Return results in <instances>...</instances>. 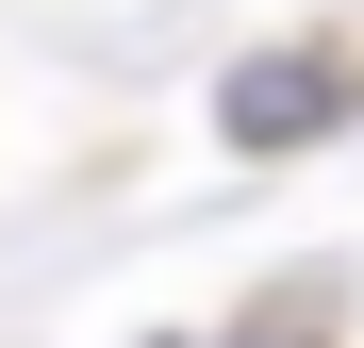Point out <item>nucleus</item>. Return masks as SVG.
Segmentation results:
<instances>
[{
  "mask_svg": "<svg viewBox=\"0 0 364 348\" xmlns=\"http://www.w3.org/2000/svg\"><path fill=\"white\" fill-rule=\"evenodd\" d=\"M348 116V67L331 50H249V67L215 83V133L232 149H298V133H331Z\"/></svg>",
  "mask_w": 364,
  "mask_h": 348,
  "instance_id": "1",
  "label": "nucleus"
},
{
  "mask_svg": "<svg viewBox=\"0 0 364 348\" xmlns=\"http://www.w3.org/2000/svg\"><path fill=\"white\" fill-rule=\"evenodd\" d=\"M232 348H315V332H298V315H265V332H232Z\"/></svg>",
  "mask_w": 364,
  "mask_h": 348,
  "instance_id": "2",
  "label": "nucleus"
}]
</instances>
